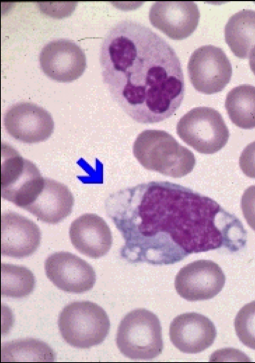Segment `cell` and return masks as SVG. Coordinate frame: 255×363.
<instances>
[{"mask_svg": "<svg viewBox=\"0 0 255 363\" xmlns=\"http://www.w3.org/2000/svg\"><path fill=\"white\" fill-rule=\"evenodd\" d=\"M107 215L121 232L122 258L131 263L173 264L189 254L244 248L241 221L212 198L168 181L121 189L106 200Z\"/></svg>", "mask_w": 255, "mask_h": 363, "instance_id": "1", "label": "cell"}, {"mask_svg": "<svg viewBox=\"0 0 255 363\" xmlns=\"http://www.w3.org/2000/svg\"><path fill=\"white\" fill-rule=\"evenodd\" d=\"M100 55L104 83L136 122H160L180 106L185 84L180 60L149 27L131 19L118 22L104 38Z\"/></svg>", "mask_w": 255, "mask_h": 363, "instance_id": "2", "label": "cell"}, {"mask_svg": "<svg viewBox=\"0 0 255 363\" xmlns=\"http://www.w3.org/2000/svg\"><path fill=\"white\" fill-rule=\"evenodd\" d=\"M132 151L145 169L174 178L186 176L196 164L193 153L163 130L141 132L134 142Z\"/></svg>", "mask_w": 255, "mask_h": 363, "instance_id": "3", "label": "cell"}, {"mask_svg": "<svg viewBox=\"0 0 255 363\" xmlns=\"http://www.w3.org/2000/svg\"><path fill=\"white\" fill-rule=\"evenodd\" d=\"M58 326L67 344L77 348L88 349L103 342L109 334L110 322L105 311L97 304L75 301L62 310Z\"/></svg>", "mask_w": 255, "mask_h": 363, "instance_id": "4", "label": "cell"}, {"mask_svg": "<svg viewBox=\"0 0 255 363\" xmlns=\"http://www.w3.org/2000/svg\"><path fill=\"white\" fill-rule=\"evenodd\" d=\"M116 344L120 352L131 360H150L157 357L163 349L159 320L145 309L130 311L120 323Z\"/></svg>", "mask_w": 255, "mask_h": 363, "instance_id": "5", "label": "cell"}, {"mask_svg": "<svg viewBox=\"0 0 255 363\" xmlns=\"http://www.w3.org/2000/svg\"><path fill=\"white\" fill-rule=\"evenodd\" d=\"M44 183L36 166L8 144H1V196L24 208L37 197Z\"/></svg>", "mask_w": 255, "mask_h": 363, "instance_id": "6", "label": "cell"}, {"mask_svg": "<svg viewBox=\"0 0 255 363\" xmlns=\"http://www.w3.org/2000/svg\"><path fill=\"white\" fill-rule=\"evenodd\" d=\"M176 133L195 151L212 154L227 144L230 133L221 114L208 107H195L184 114L177 124Z\"/></svg>", "mask_w": 255, "mask_h": 363, "instance_id": "7", "label": "cell"}, {"mask_svg": "<svg viewBox=\"0 0 255 363\" xmlns=\"http://www.w3.org/2000/svg\"><path fill=\"white\" fill-rule=\"evenodd\" d=\"M190 81L198 92L212 94L223 90L231 80L232 68L220 47L206 45L191 54L187 65Z\"/></svg>", "mask_w": 255, "mask_h": 363, "instance_id": "8", "label": "cell"}, {"mask_svg": "<svg viewBox=\"0 0 255 363\" xmlns=\"http://www.w3.org/2000/svg\"><path fill=\"white\" fill-rule=\"evenodd\" d=\"M225 275L220 266L213 261L201 259L183 267L176 275L177 293L189 301L210 299L223 289Z\"/></svg>", "mask_w": 255, "mask_h": 363, "instance_id": "9", "label": "cell"}, {"mask_svg": "<svg viewBox=\"0 0 255 363\" xmlns=\"http://www.w3.org/2000/svg\"><path fill=\"white\" fill-rule=\"evenodd\" d=\"M3 121L8 134L23 143L43 142L54 129L51 114L43 107L29 102L11 105L5 113Z\"/></svg>", "mask_w": 255, "mask_h": 363, "instance_id": "10", "label": "cell"}, {"mask_svg": "<svg viewBox=\"0 0 255 363\" xmlns=\"http://www.w3.org/2000/svg\"><path fill=\"white\" fill-rule=\"evenodd\" d=\"M39 61L45 75L62 82L77 79L87 66L83 50L75 42L65 38L54 39L46 43L41 49Z\"/></svg>", "mask_w": 255, "mask_h": 363, "instance_id": "11", "label": "cell"}, {"mask_svg": "<svg viewBox=\"0 0 255 363\" xmlns=\"http://www.w3.org/2000/svg\"><path fill=\"white\" fill-rule=\"evenodd\" d=\"M47 278L66 292L82 293L91 289L96 282L94 269L88 262L67 251L50 255L44 263Z\"/></svg>", "mask_w": 255, "mask_h": 363, "instance_id": "12", "label": "cell"}, {"mask_svg": "<svg viewBox=\"0 0 255 363\" xmlns=\"http://www.w3.org/2000/svg\"><path fill=\"white\" fill-rule=\"evenodd\" d=\"M199 18L198 7L192 1L155 2L149 11L151 24L175 40L190 35L196 29Z\"/></svg>", "mask_w": 255, "mask_h": 363, "instance_id": "13", "label": "cell"}, {"mask_svg": "<svg viewBox=\"0 0 255 363\" xmlns=\"http://www.w3.org/2000/svg\"><path fill=\"white\" fill-rule=\"evenodd\" d=\"M170 339L180 351L188 354L202 352L210 347L217 336L216 327L205 316L186 313L176 317L169 328Z\"/></svg>", "mask_w": 255, "mask_h": 363, "instance_id": "14", "label": "cell"}, {"mask_svg": "<svg viewBox=\"0 0 255 363\" xmlns=\"http://www.w3.org/2000/svg\"><path fill=\"white\" fill-rule=\"evenodd\" d=\"M41 239V231L33 221L16 212L1 215V254L15 258L32 254Z\"/></svg>", "mask_w": 255, "mask_h": 363, "instance_id": "15", "label": "cell"}, {"mask_svg": "<svg viewBox=\"0 0 255 363\" xmlns=\"http://www.w3.org/2000/svg\"><path fill=\"white\" fill-rule=\"evenodd\" d=\"M69 236L79 252L95 259L106 255L113 242L109 226L102 217L94 213H85L75 219L70 225Z\"/></svg>", "mask_w": 255, "mask_h": 363, "instance_id": "16", "label": "cell"}, {"mask_svg": "<svg viewBox=\"0 0 255 363\" xmlns=\"http://www.w3.org/2000/svg\"><path fill=\"white\" fill-rule=\"evenodd\" d=\"M74 202L73 195L66 185L44 178L43 186L38 195L24 209L43 222L56 224L71 213Z\"/></svg>", "mask_w": 255, "mask_h": 363, "instance_id": "17", "label": "cell"}, {"mask_svg": "<svg viewBox=\"0 0 255 363\" xmlns=\"http://www.w3.org/2000/svg\"><path fill=\"white\" fill-rule=\"evenodd\" d=\"M225 39L238 57L249 56L255 46V10H241L228 19L224 29Z\"/></svg>", "mask_w": 255, "mask_h": 363, "instance_id": "18", "label": "cell"}, {"mask_svg": "<svg viewBox=\"0 0 255 363\" xmlns=\"http://www.w3.org/2000/svg\"><path fill=\"white\" fill-rule=\"evenodd\" d=\"M225 106L236 126L244 129L255 128V86L242 84L233 88L227 95Z\"/></svg>", "mask_w": 255, "mask_h": 363, "instance_id": "19", "label": "cell"}, {"mask_svg": "<svg viewBox=\"0 0 255 363\" xmlns=\"http://www.w3.org/2000/svg\"><path fill=\"white\" fill-rule=\"evenodd\" d=\"M55 359L52 349L45 343L35 339H18L1 344L2 362H47Z\"/></svg>", "mask_w": 255, "mask_h": 363, "instance_id": "20", "label": "cell"}, {"mask_svg": "<svg viewBox=\"0 0 255 363\" xmlns=\"http://www.w3.org/2000/svg\"><path fill=\"white\" fill-rule=\"evenodd\" d=\"M35 284V277L26 267L1 263V296L16 298L24 297L33 291Z\"/></svg>", "mask_w": 255, "mask_h": 363, "instance_id": "21", "label": "cell"}, {"mask_svg": "<svg viewBox=\"0 0 255 363\" xmlns=\"http://www.w3.org/2000/svg\"><path fill=\"white\" fill-rule=\"evenodd\" d=\"M236 334L246 346L255 350V301L243 307L234 321Z\"/></svg>", "mask_w": 255, "mask_h": 363, "instance_id": "22", "label": "cell"}, {"mask_svg": "<svg viewBox=\"0 0 255 363\" xmlns=\"http://www.w3.org/2000/svg\"><path fill=\"white\" fill-rule=\"evenodd\" d=\"M241 206L249 225L255 231V185L247 188L241 198Z\"/></svg>", "mask_w": 255, "mask_h": 363, "instance_id": "23", "label": "cell"}, {"mask_svg": "<svg viewBox=\"0 0 255 363\" xmlns=\"http://www.w3.org/2000/svg\"><path fill=\"white\" fill-rule=\"evenodd\" d=\"M239 165L246 176L255 179V141L247 145L242 151Z\"/></svg>", "mask_w": 255, "mask_h": 363, "instance_id": "24", "label": "cell"}, {"mask_svg": "<svg viewBox=\"0 0 255 363\" xmlns=\"http://www.w3.org/2000/svg\"><path fill=\"white\" fill-rule=\"evenodd\" d=\"M249 64L252 71L255 74V46L249 54Z\"/></svg>", "mask_w": 255, "mask_h": 363, "instance_id": "25", "label": "cell"}]
</instances>
